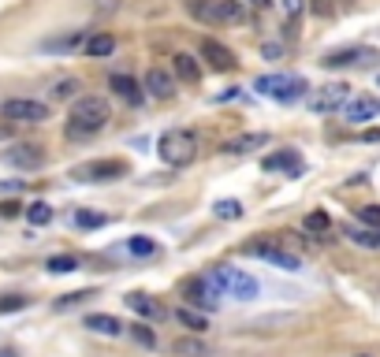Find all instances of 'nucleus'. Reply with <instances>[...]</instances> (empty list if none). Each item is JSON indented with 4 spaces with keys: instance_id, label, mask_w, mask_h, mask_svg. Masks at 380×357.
<instances>
[{
    "instance_id": "f257e3e1",
    "label": "nucleus",
    "mask_w": 380,
    "mask_h": 357,
    "mask_svg": "<svg viewBox=\"0 0 380 357\" xmlns=\"http://www.w3.org/2000/svg\"><path fill=\"white\" fill-rule=\"evenodd\" d=\"M109 119H112L109 101L86 94V97H78V101L71 104L68 123H63V134H68L71 142H90L94 134H101V130L109 127Z\"/></svg>"
},
{
    "instance_id": "f03ea898",
    "label": "nucleus",
    "mask_w": 380,
    "mask_h": 357,
    "mask_svg": "<svg viewBox=\"0 0 380 357\" xmlns=\"http://www.w3.org/2000/svg\"><path fill=\"white\" fill-rule=\"evenodd\" d=\"M157 153H161L164 164L187 168V164H194V156H198V134H194V130H187V127L164 130L161 142H157Z\"/></svg>"
},
{
    "instance_id": "7ed1b4c3",
    "label": "nucleus",
    "mask_w": 380,
    "mask_h": 357,
    "mask_svg": "<svg viewBox=\"0 0 380 357\" xmlns=\"http://www.w3.org/2000/svg\"><path fill=\"white\" fill-rule=\"evenodd\" d=\"M209 280L216 283V290L224 298H239V301H254L257 290H261V283L250 272H239V268H231V264H216V268L209 272Z\"/></svg>"
},
{
    "instance_id": "20e7f679",
    "label": "nucleus",
    "mask_w": 380,
    "mask_h": 357,
    "mask_svg": "<svg viewBox=\"0 0 380 357\" xmlns=\"http://www.w3.org/2000/svg\"><path fill=\"white\" fill-rule=\"evenodd\" d=\"M254 89L261 97H272V101H280V104H291L298 97H306V78H298V75H261Z\"/></svg>"
},
{
    "instance_id": "39448f33",
    "label": "nucleus",
    "mask_w": 380,
    "mask_h": 357,
    "mask_svg": "<svg viewBox=\"0 0 380 357\" xmlns=\"http://www.w3.org/2000/svg\"><path fill=\"white\" fill-rule=\"evenodd\" d=\"M0 119H8V123H45L49 104L34 97H11L0 104Z\"/></svg>"
},
{
    "instance_id": "423d86ee",
    "label": "nucleus",
    "mask_w": 380,
    "mask_h": 357,
    "mask_svg": "<svg viewBox=\"0 0 380 357\" xmlns=\"http://www.w3.org/2000/svg\"><path fill=\"white\" fill-rule=\"evenodd\" d=\"M243 253L265 261V264H272V268H280V272H298L302 268V261H298L295 253H287V249L276 246V242H250V246H243Z\"/></svg>"
},
{
    "instance_id": "0eeeda50",
    "label": "nucleus",
    "mask_w": 380,
    "mask_h": 357,
    "mask_svg": "<svg viewBox=\"0 0 380 357\" xmlns=\"http://www.w3.org/2000/svg\"><path fill=\"white\" fill-rule=\"evenodd\" d=\"M123 175H127V164L116 161V156L71 168V179H78V182H112V179H123Z\"/></svg>"
},
{
    "instance_id": "6e6552de",
    "label": "nucleus",
    "mask_w": 380,
    "mask_h": 357,
    "mask_svg": "<svg viewBox=\"0 0 380 357\" xmlns=\"http://www.w3.org/2000/svg\"><path fill=\"white\" fill-rule=\"evenodd\" d=\"M347 101H350V86H347V82H329L324 89H317V94H313L309 108L321 112V115H329V112H343Z\"/></svg>"
},
{
    "instance_id": "1a4fd4ad",
    "label": "nucleus",
    "mask_w": 380,
    "mask_h": 357,
    "mask_svg": "<svg viewBox=\"0 0 380 357\" xmlns=\"http://www.w3.org/2000/svg\"><path fill=\"white\" fill-rule=\"evenodd\" d=\"M183 294H187V301L190 306H198V309H216L220 306V290H216V283L209 280V275H198V280H190L187 287H183Z\"/></svg>"
},
{
    "instance_id": "9d476101",
    "label": "nucleus",
    "mask_w": 380,
    "mask_h": 357,
    "mask_svg": "<svg viewBox=\"0 0 380 357\" xmlns=\"http://www.w3.org/2000/svg\"><path fill=\"white\" fill-rule=\"evenodd\" d=\"M198 52H202V60L209 63L213 71H235V52L224 45V42H216V37H202V45H198Z\"/></svg>"
},
{
    "instance_id": "9b49d317",
    "label": "nucleus",
    "mask_w": 380,
    "mask_h": 357,
    "mask_svg": "<svg viewBox=\"0 0 380 357\" xmlns=\"http://www.w3.org/2000/svg\"><path fill=\"white\" fill-rule=\"evenodd\" d=\"M4 161L11 168L30 171V168H42L45 164V149H42V145H30V142H19V145H11V149L4 153Z\"/></svg>"
},
{
    "instance_id": "f8f14e48",
    "label": "nucleus",
    "mask_w": 380,
    "mask_h": 357,
    "mask_svg": "<svg viewBox=\"0 0 380 357\" xmlns=\"http://www.w3.org/2000/svg\"><path fill=\"white\" fill-rule=\"evenodd\" d=\"M261 168L265 171H287L291 179H298L302 175V156H298V149H280V153H269L265 161H261Z\"/></svg>"
},
{
    "instance_id": "ddd939ff",
    "label": "nucleus",
    "mask_w": 380,
    "mask_h": 357,
    "mask_svg": "<svg viewBox=\"0 0 380 357\" xmlns=\"http://www.w3.org/2000/svg\"><path fill=\"white\" fill-rule=\"evenodd\" d=\"M380 115V97H350L343 104V119L347 123H369Z\"/></svg>"
},
{
    "instance_id": "4468645a",
    "label": "nucleus",
    "mask_w": 380,
    "mask_h": 357,
    "mask_svg": "<svg viewBox=\"0 0 380 357\" xmlns=\"http://www.w3.org/2000/svg\"><path fill=\"white\" fill-rule=\"evenodd\" d=\"M142 89H146L149 97L164 101V97L176 94V75L164 71V68H149V71H146V82H142Z\"/></svg>"
},
{
    "instance_id": "2eb2a0df",
    "label": "nucleus",
    "mask_w": 380,
    "mask_h": 357,
    "mask_svg": "<svg viewBox=\"0 0 380 357\" xmlns=\"http://www.w3.org/2000/svg\"><path fill=\"white\" fill-rule=\"evenodd\" d=\"M172 75L179 78V82H187V86H198L202 82L198 56H190V52H176V56H172Z\"/></svg>"
},
{
    "instance_id": "dca6fc26",
    "label": "nucleus",
    "mask_w": 380,
    "mask_h": 357,
    "mask_svg": "<svg viewBox=\"0 0 380 357\" xmlns=\"http://www.w3.org/2000/svg\"><path fill=\"white\" fill-rule=\"evenodd\" d=\"M109 86H112V94L120 97L123 104H135V108H138V104L146 101V89H142L130 75H112V78H109Z\"/></svg>"
},
{
    "instance_id": "f3484780",
    "label": "nucleus",
    "mask_w": 380,
    "mask_h": 357,
    "mask_svg": "<svg viewBox=\"0 0 380 357\" xmlns=\"http://www.w3.org/2000/svg\"><path fill=\"white\" fill-rule=\"evenodd\" d=\"M365 60H373V49L355 45V49H336V52H329L321 63H324V68H350V63H365Z\"/></svg>"
},
{
    "instance_id": "a211bd4d",
    "label": "nucleus",
    "mask_w": 380,
    "mask_h": 357,
    "mask_svg": "<svg viewBox=\"0 0 380 357\" xmlns=\"http://www.w3.org/2000/svg\"><path fill=\"white\" fill-rule=\"evenodd\" d=\"M261 145H269V134H265V130H250V134H239V138L224 142V153H231V156H243V153H254V149H261Z\"/></svg>"
},
{
    "instance_id": "6ab92c4d",
    "label": "nucleus",
    "mask_w": 380,
    "mask_h": 357,
    "mask_svg": "<svg viewBox=\"0 0 380 357\" xmlns=\"http://www.w3.org/2000/svg\"><path fill=\"white\" fill-rule=\"evenodd\" d=\"M86 327H90V332H97V335H112V339L127 332V324L120 320V316H109V313H90Z\"/></svg>"
},
{
    "instance_id": "aec40b11",
    "label": "nucleus",
    "mask_w": 380,
    "mask_h": 357,
    "mask_svg": "<svg viewBox=\"0 0 380 357\" xmlns=\"http://www.w3.org/2000/svg\"><path fill=\"white\" fill-rule=\"evenodd\" d=\"M127 306L135 309L138 316H146V320H161V316H164L161 301L149 298V294H142V290H130V294H127Z\"/></svg>"
},
{
    "instance_id": "412c9836",
    "label": "nucleus",
    "mask_w": 380,
    "mask_h": 357,
    "mask_svg": "<svg viewBox=\"0 0 380 357\" xmlns=\"http://www.w3.org/2000/svg\"><path fill=\"white\" fill-rule=\"evenodd\" d=\"M187 11L198 23H205V26H220L224 19H220V0H187Z\"/></svg>"
},
{
    "instance_id": "4be33fe9",
    "label": "nucleus",
    "mask_w": 380,
    "mask_h": 357,
    "mask_svg": "<svg viewBox=\"0 0 380 357\" xmlns=\"http://www.w3.org/2000/svg\"><path fill=\"white\" fill-rule=\"evenodd\" d=\"M82 52L90 60H104V56H112V52H116V37L112 34H94V37H86Z\"/></svg>"
},
{
    "instance_id": "5701e85b",
    "label": "nucleus",
    "mask_w": 380,
    "mask_h": 357,
    "mask_svg": "<svg viewBox=\"0 0 380 357\" xmlns=\"http://www.w3.org/2000/svg\"><path fill=\"white\" fill-rule=\"evenodd\" d=\"M343 234H347L355 246L376 249V253H380V231H376V227H365V223H362V227H343Z\"/></svg>"
},
{
    "instance_id": "b1692460",
    "label": "nucleus",
    "mask_w": 380,
    "mask_h": 357,
    "mask_svg": "<svg viewBox=\"0 0 380 357\" xmlns=\"http://www.w3.org/2000/svg\"><path fill=\"white\" fill-rule=\"evenodd\" d=\"M78 45H86V30H71V34H63V37H49V42H45L49 52H71Z\"/></svg>"
},
{
    "instance_id": "393cba45",
    "label": "nucleus",
    "mask_w": 380,
    "mask_h": 357,
    "mask_svg": "<svg viewBox=\"0 0 380 357\" xmlns=\"http://www.w3.org/2000/svg\"><path fill=\"white\" fill-rule=\"evenodd\" d=\"M176 320H179L183 327H190L194 335H198V332H205V327H209V320H205V316H202L198 309H190V306H179V309H176Z\"/></svg>"
},
{
    "instance_id": "a878e982",
    "label": "nucleus",
    "mask_w": 380,
    "mask_h": 357,
    "mask_svg": "<svg viewBox=\"0 0 380 357\" xmlns=\"http://www.w3.org/2000/svg\"><path fill=\"white\" fill-rule=\"evenodd\" d=\"M176 357H213V353H209V346H205V342L202 339H176Z\"/></svg>"
},
{
    "instance_id": "bb28decb",
    "label": "nucleus",
    "mask_w": 380,
    "mask_h": 357,
    "mask_svg": "<svg viewBox=\"0 0 380 357\" xmlns=\"http://www.w3.org/2000/svg\"><path fill=\"white\" fill-rule=\"evenodd\" d=\"M127 253H135V257H157V242L146 234H130L127 238Z\"/></svg>"
},
{
    "instance_id": "cd10ccee",
    "label": "nucleus",
    "mask_w": 380,
    "mask_h": 357,
    "mask_svg": "<svg viewBox=\"0 0 380 357\" xmlns=\"http://www.w3.org/2000/svg\"><path fill=\"white\" fill-rule=\"evenodd\" d=\"M220 19H224V23H246L250 15H246L243 0H220Z\"/></svg>"
},
{
    "instance_id": "c85d7f7f",
    "label": "nucleus",
    "mask_w": 380,
    "mask_h": 357,
    "mask_svg": "<svg viewBox=\"0 0 380 357\" xmlns=\"http://www.w3.org/2000/svg\"><path fill=\"white\" fill-rule=\"evenodd\" d=\"M26 220H30V227H45V223H52V205L30 201V208H26Z\"/></svg>"
},
{
    "instance_id": "c756f323",
    "label": "nucleus",
    "mask_w": 380,
    "mask_h": 357,
    "mask_svg": "<svg viewBox=\"0 0 380 357\" xmlns=\"http://www.w3.org/2000/svg\"><path fill=\"white\" fill-rule=\"evenodd\" d=\"M302 227H306L309 234H329V231H332V216L317 208V213H309V216L302 220Z\"/></svg>"
},
{
    "instance_id": "7c9ffc66",
    "label": "nucleus",
    "mask_w": 380,
    "mask_h": 357,
    "mask_svg": "<svg viewBox=\"0 0 380 357\" xmlns=\"http://www.w3.org/2000/svg\"><path fill=\"white\" fill-rule=\"evenodd\" d=\"M45 268H49L52 275H68V272H75V268H78V261H75L71 253H56V257H49V261H45Z\"/></svg>"
},
{
    "instance_id": "2f4dec72",
    "label": "nucleus",
    "mask_w": 380,
    "mask_h": 357,
    "mask_svg": "<svg viewBox=\"0 0 380 357\" xmlns=\"http://www.w3.org/2000/svg\"><path fill=\"white\" fill-rule=\"evenodd\" d=\"M213 213L220 220H239L243 216V201H235V197H220V201L213 205Z\"/></svg>"
},
{
    "instance_id": "473e14b6",
    "label": "nucleus",
    "mask_w": 380,
    "mask_h": 357,
    "mask_svg": "<svg viewBox=\"0 0 380 357\" xmlns=\"http://www.w3.org/2000/svg\"><path fill=\"white\" fill-rule=\"evenodd\" d=\"M127 332H130V339H135V342H138V346H149V350L157 346V332H153V327H149V324H130V327H127Z\"/></svg>"
},
{
    "instance_id": "72a5a7b5",
    "label": "nucleus",
    "mask_w": 380,
    "mask_h": 357,
    "mask_svg": "<svg viewBox=\"0 0 380 357\" xmlns=\"http://www.w3.org/2000/svg\"><path fill=\"white\" fill-rule=\"evenodd\" d=\"M78 94V78H60L56 86H52V97L56 101H71Z\"/></svg>"
},
{
    "instance_id": "f704fd0d",
    "label": "nucleus",
    "mask_w": 380,
    "mask_h": 357,
    "mask_svg": "<svg viewBox=\"0 0 380 357\" xmlns=\"http://www.w3.org/2000/svg\"><path fill=\"white\" fill-rule=\"evenodd\" d=\"M97 294V290H75V294H63V298H56V306H52V309H71V306H78V301H86V298H94Z\"/></svg>"
},
{
    "instance_id": "c9c22d12",
    "label": "nucleus",
    "mask_w": 380,
    "mask_h": 357,
    "mask_svg": "<svg viewBox=\"0 0 380 357\" xmlns=\"http://www.w3.org/2000/svg\"><path fill=\"white\" fill-rule=\"evenodd\" d=\"M75 223H78V227H104V223H109V216H101V213H86V208H78V213H75Z\"/></svg>"
},
{
    "instance_id": "e433bc0d",
    "label": "nucleus",
    "mask_w": 380,
    "mask_h": 357,
    "mask_svg": "<svg viewBox=\"0 0 380 357\" xmlns=\"http://www.w3.org/2000/svg\"><path fill=\"white\" fill-rule=\"evenodd\" d=\"M355 213H358V220L365 223V227L380 231V205H362V208H355Z\"/></svg>"
},
{
    "instance_id": "4c0bfd02",
    "label": "nucleus",
    "mask_w": 380,
    "mask_h": 357,
    "mask_svg": "<svg viewBox=\"0 0 380 357\" xmlns=\"http://www.w3.org/2000/svg\"><path fill=\"white\" fill-rule=\"evenodd\" d=\"M19 309H26L23 294H4V298H0V313H19Z\"/></svg>"
},
{
    "instance_id": "58836bf2",
    "label": "nucleus",
    "mask_w": 380,
    "mask_h": 357,
    "mask_svg": "<svg viewBox=\"0 0 380 357\" xmlns=\"http://www.w3.org/2000/svg\"><path fill=\"white\" fill-rule=\"evenodd\" d=\"M309 11H313V15H321V19H329L336 11V0H309Z\"/></svg>"
},
{
    "instance_id": "ea45409f",
    "label": "nucleus",
    "mask_w": 380,
    "mask_h": 357,
    "mask_svg": "<svg viewBox=\"0 0 380 357\" xmlns=\"http://www.w3.org/2000/svg\"><path fill=\"white\" fill-rule=\"evenodd\" d=\"M280 4H283V11L291 19H298V15H302V8H306V0H280Z\"/></svg>"
},
{
    "instance_id": "a19ab883",
    "label": "nucleus",
    "mask_w": 380,
    "mask_h": 357,
    "mask_svg": "<svg viewBox=\"0 0 380 357\" xmlns=\"http://www.w3.org/2000/svg\"><path fill=\"white\" fill-rule=\"evenodd\" d=\"M19 208H23L19 201H0V216H8V220H11V216H19Z\"/></svg>"
},
{
    "instance_id": "79ce46f5",
    "label": "nucleus",
    "mask_w": 380,
    "mask_h": 357,
    "mask_svg": "<svg viewBox=\"0 0 380 357\" xmlns=\"http://www.w3.org/2000/svg\"><path fill=\"white\" fill-rule=\"evenodd\" d=\"M246 4H250V8H269L272 0H246Z\"/></svg>"
},
{
    "instance_id": "37998d69",
    "label": "nucleus",
    "mask_w": 380,
    "mask_h": 357,
    "mask_svg": "<svg viewBox=\"0 0 380 357\" xmlns=\"http://www.w3.org/2000/svg\"><path fill=\"white\" fill-rule=\"evenodd\" d=\"M0 357H19L16 350H0Z\"/></svg>"
}]
</instances>
